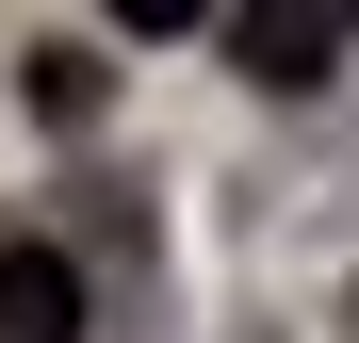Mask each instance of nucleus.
Listing matches in <instances>:
<instances>
[{
	"instance_id": "nucleus-1",
	"label": "nucleus",
	"mask_w": 359,
	"mask_h": 343,
	"mask_svg": "<svg viewBox=\"0 0 359 343\" xmlns=\"http://www.w3.org/2000/svg\"><path fill=\"white\" fill-rule=\"evenodd\" d=\"M0 343H82V262L66 246H0Z\"/></svg>"
},
{
	"instance_id": "nucleus-2",
	"label": "nucleus",
	"mask_w": 359,
	"mask_h": 343,
	"mask_svg": "<svg viewBox=\"0 0 359 343\" xmlns=\"http://www.w3.org/2000/svg\"><path fill=\"white\" fill-rule=\"evenodd\" d=\"M229 49H245V82H294V98H311L343 66V17H229Z\"/></svg>"
},
{
	"instance_id": "nucleus-3",
	"label": "nucleus",
	"mask_w": 359,
	"mask_h": 343,
	"mask_svg": "<svg viewBox=\"0 0 359 343\" xmlns=\"http://www.w3.org/2000/svg\"><path fill=\"white\" fill-rule=\"evenodd\" d=\"M98 82H114V66H98L82 33H49V49H33V114H66V131L98 114Z\"/></svg>"
}]
</instances>
